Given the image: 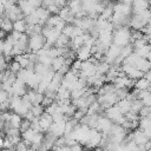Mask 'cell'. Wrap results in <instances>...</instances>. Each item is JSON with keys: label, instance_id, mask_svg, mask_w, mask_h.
<instances>
[{"label": "cell", "instance_id": "cell-1", "mask_svg": "<svg viewBox=\"0 0 151 151\" xmlns=\"http://www.w3.org/2000/svg\"><path fill=\"white\" fill-rule=\"evenodd\" d=\"M131 29L129 27H120L112 31V44L123 47L131 44Z\"/></svg>", "mask_w": 151, "mask_h": 151}, {"label": "cell", "instance_id": "cell-2", "mask_svg": "<svg viewBox=\"0 0 151 151\" xmlns=\"http://www.w3.org/2000/svg\"><path fill=\"white\" fill-rule=\"evenodd\" d=\"M45 42H46V38L42 35V33H38L28 37V47L31 52H38L44 47Z\"/></svg>", "mask_w": 151, "mask_h": 151}, {"label": "cell", "instance_id": "cell-3", "mask_svg": "<svg viewBox=\"0 0 151 151\" xmlns=\"http://www.w3.org/2000/svg\"><path fill=\"white\" fill-rule=\"evenodd\" d=\"M120 71L125 76H127L129 78H131L133 80H137V79L144 77V73L142 71H139L138 68H136L134 66H131V65H124V64H122L120 65Z\"/></svg>", "mask_w": 151, "mask_h": 151}, {"label": "cell", "instance_id": "cell-4", "mask_svg": "<svg viewBox=\"0 0 151 151\" xmlns=\"http://www.w3.org/2000/svg\"><path fill=\"white\" fill-rule=\"evenodd\" d=\"M76 55H77V59H79V60H81V61L90 59V58L92 57V53H91V46L85 45V44L81 45V46L77 50Z\"/></svg>", "mask_w": 151, "mask_h": 151}, {"label": "cell", "instance_id": "cell-5", "mask_svg": "<svg viewBox=\"0 0 151 151\" xmlns=\"http://www.w3.org/2000/svg\"><path fill=\"white\" fill-rule=\"evenodd\" d=\"M133 66L136 68H138L139 71H142L143 73H146L147 71L151 70V63L146 59V58H143V57H138L133 64Z\"/></svg>", "mask_w": 151, "mask_h": 151}, {"label": "cell", "instance_id": "cell-6", "mask_svg": "<svg viewBox=\"0 0 151 151\" xmlns=\"http://www.w3.org/2000/svg\"><path fill=\"white\" fill-rule=\"evenodd\" d=\"M131 7H132V13H137V12L149 9L150 2L149 0H132Z\"/></svg>", "mask_w": 151, "mask_h": 151}, {"label": "cell", "instance_id": "cell-7", "mask_svg": "<svg viewBox=\"0 0 151 151\" xmlns=\"http://www.w3.org/2000/svg\"><path fill=\"white\" fill-rule=\"evenodd\" d=\"M52 123H53L52 116L48 114V113H46V112H44V113L39 117V124H40V129H41L42 132L47 131V130L50 129V126L52 125Z\"/></svg>", "mask_w": 151, "mask_h": 151}, {"label": "cell", "instance_id": "cell-8", "mask_svg": "<svg viewBox=\"0 0 151 151\" xmlns=\"http://www.w3.org/2000/svg\"><path fill=\"white\" fill-rule=\"evenodd\" d=\"M117 106H118V109L120 110V112L123 113V114H125L126 112H129L130 111V109H131V101L129 100V99H122V100H119L117 104H116Z\"/></svg>", "mask_w": 151, "mask_h": 151}, {"label": "cell", "instance_id": "cell-9", "mask_svg": "<svg viewBox=\"0 0 151 151\" xmlns=\"http://www.w3.org/2000/svg\"><path fill=\"white\" fill-rule=\"evenodd\" d=\"M0 19H1V29H4L7 33H11L13 31V21L5 17H1Z\"/></svg>", "mask_w": 151, "mask_h": 151}, {"label": "cell", "instance_id": "cell-10", "mask_svg": "<svg viewBox=\"0 0 151 151\" xmlns=\"http://www.w3.org/2000/svg\"><path fill=\"white\" fill-rule=\"evenodd\" d=\"M149 85H150V81H149L147 79H145L144 77H142V78L137 79V80H136V83H134V87H136V88H138L139 91L147 90V88H149Z\"/></svg>", "mask_w": 151, "mask_h": 151}, {"label": "cell", "instance_id": "cell-11", "mask_svg": "<svg viewBox=\"0 0 151 151\" xmlns=\"http://www.w3.org/2000/svg\"><path fill=\"white\" fill-rule=\"evenodd\" d=\"M64 64H65V58H64V57H57V58H53V59H52L51 67L57 72Z\"/></svg>", "mask_w": 151, "mask_h": 151}, {"label": "cell", "instance_id": "cell-12", "mask_svg": "<svg viewBox=\"0 0 151 151\" xmlns=\"http://www.w3.org/2000/svg\"><path fill=\"white\" fill-rule=\"evenodd\" d=\"M26 26H27V25H26V22H25L24 19H22V20H15V21H13V29H14V31L25 33Z\"/></svg>", "mask_w": 151, "mask_h": 151}, {"label": "cell", "instance_id": "cell-13", "mask_svg": "<svg viewBox=\"0 0 151 151\" xmlns=\"http://www.w3.org/2000/svg\"><path fill=\"white\" fill-rule=\"evenodd\" d=\"M29 111L33 113L34 117H40V116L45 112V107H44L41 104H38V105H33Z\"/></svg>", "mask_w": 151, "mask_h": 151}, {"label": "cell", "instance_id": "cell-14", "mask_svg": "<svg viewBox=\"0 0 151 151\" xmlns=\"http://www.w3.org/2000/svg\"><path fill=\"white\" fill-rule=\"evenodd\" d=\"M35 132L37 131H34L33 129H28L25 132H21V139L22 140H27V142L31 143L32 139H33V137H34V134H35Z\"/></svg>", "mask_w": 151, "mask_h": 151}, {"label": "cell", "instance_id": "cell-15", "mask_svg": "<svg viewBox=\"0 0 151 151\" xmlns=\"http://www.w3.org/2000/svg\"><path fill=\"white\" fill-rule=\"evenodd\" d=\"M143 106H144L143 101H142L140 99H136V100L131 101V109H130V110L133 111V112H136V113H138Z\"/></svg>", "mask_w": 151, "mask_h": 151}, {"label": "cell", "instance_id": "cell-16", "mask_svg": "<svg viewBox=\"0 0 151 151\" xmlns=\"http://www.w3.org/2000/svg\"><path fill=\"white\" fill-rule=\"evenodd\" d=\"M21 68H22V67L20 66V64H19L18 61H15L14 59L8 64V70H9V71H12V72H13V73H15V74H17Z\"/></svg>", "mask_w": 151, "mask_h": 151}, {"label": "cell", "instance_id": "cell-17", "mask_svg": "<svg viewBox=\"0 0 151 151\" xmlns=\"http://www.w3.org/2000/svg\"><path fill=\"white\" fill-rule=\"evenodd\" d=\"M28 129H31V120H28L26 118H22L21 119V123H20V126H19L20 132H25Z\"/></svg>", "mask_w": 151, "mask_h": 151}, {"label": "cell", "instance_id": "cell-18", "mask_svg": "<svg viewBox=\"0 0 151 151\" xmlns=\"http://www.w3.org/2000/svg\"><path fill=\"white\" fill-rule=\"evenodd\" d=\"M53 101H54V100H53L52 98H48V97L44 96V98H42V101H41V105H42L44 107H47V106H48V105H51Z\"/></svg>", "mask_w": 151, "mask_h": 151}, {"label": "cell", "instance_id": "cell-19", "mask_svg": "<svg viewBox=\"0 0 151 151\" xmlns=\"http://www.w3.org/2000/svg\"><path fill=\"white\" fill-rule=\"evenodd\" d=\"M8 99V92L5 90H0V104Z\"/></svg>", "mask_w": 151, "mask_h": 151}, {"label": "cell", "instance_id": "cell-20", "mask_svg": "<svg viewBox=\"0 0 151 151\" xmlns=\"http://www.w3.org/2000/svg\"><path fill=\"white\" fill-rule=\"evenodd\" d=\"M118 2H122V4H127V5H131V4H132V0H118Z\"/></svg>", "mask_w": 151, "mask_h": 151}, {"label": "cell", "instance_id": "cell-21", "mask_svg": "<svg viewBox=\"0 0 151 151\" xmlns=\"http://www.w3.org/2000/svg\"><path fill=\"white\" fill-rule=\"evenodd\" d=\"M4 42H5V39H0V52H2V47H4Z\"/></svg>", "mask_w": 151, "mask_h": 151}, {"label": "cell", "instance_id": "cell-22", "mask_svg": "<svg viewBox=\"0 0 151 151\" xmlns=\"http://www.w3.org/2000/svg\"><path fill=\"white\" fill-rule=\"evenodd\" d=\"M146 59L151 63V48H150V51H149V53H147V55H146Z\"/></svg>", "mask_w": 151, "mask_h": 151}, {"label": "cell", "instance_id": "cell-23", "mask_svg": "<svg viewBox=\"0 0 151 151\" xmlns=\"http://www.w3.org/2000/svg\"><path fill=\"white\" fill-rule=\"evenodd\" d=\"M0 147H4V137L0 136Z\"/></svg>", "mask_w": 151, "mask_h": 151}, {"label": "cell", "instance_id": "cell-24", "mask_svg": "<svg viewBox=\"0 0 151 151\" xmlns=\"http://www.w3.org/2000/svg\"><path fill=\"white\" fill-rule=\"evenodd\" d=\"M149 12H150V15H151V4H150V7H149ZM150 21H151V18H150Z\"/></svg>", "mask_w": 151, "mask_h": 151}, {"label": "cell", "instance_id": "cell-25", "mask_svg": "<svg viewBox=\"0 0 151 151\" xmlns=\"http://www.w3.org/2000/svg\"><path fill=\"white\" fill-rule=\"evenodd\" d=\"M65 1H66V4H68V2L71 1V0H65Z\"/></svg>", "mask_w": 151, "mask_h": 151}]
</instances>
